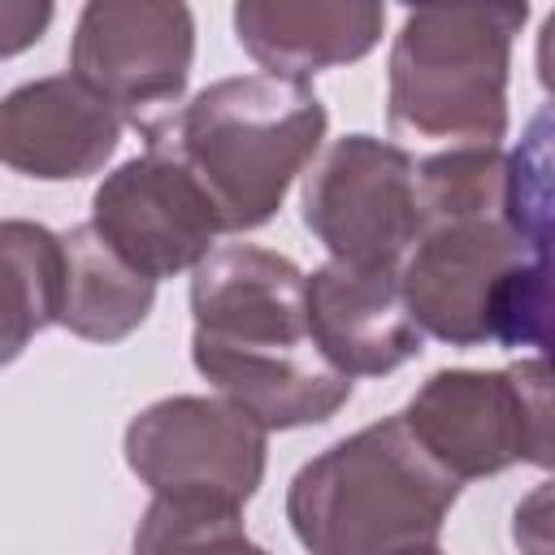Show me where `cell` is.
<instances>
[{
	"label": "cell",
	"instance_id": "1",
	"mask_svg": "<svg viewBox=\"0 0 555 555\" xmlns=\"http://www.w3.org/2000/svg\"><path fill=\"white\" fill-rule=\"evenodd\" d=\"M191 360L221 399L260 429H299L330 421L351 399L308 330V273L295 260L225 243L191 273Z\"/></svg>",
	"mask_w": 555,
	"mask_h": 555
},
{
	"label": "cell",
	"instance_id": "2",
	"mask_svg": "<svg viewBox=\"0 0 555 555\" xmlns=\"http://www.w3.org/2000/svg\"><path fill=\"white\" fill-rule=\"evenodd\" d=\"M325 104L308 82L243 74L204 87L147 130V152L173 156L208 195L225 234L264 225L325 139Z\"/></svg>",
	"mask_w": 555,
	"mask_h": 555
},
{
	"label": "cell",
	"instance_id": "3",
	"mask_svg": "<svg viewBox=\"0 0 555 555\" xmlns=\"http://www.w3.org/2000/svg\"><path fill=\"white\" fill-rule=\"evenodd\" d=\"M460 486L399 412L308 460L286 520L308 555H434Z\"/></svg>",
	"mask_w": 555,
	"mask_h": 555
},
{
	"label": "cell",
	"instance_id": "4",
	"mask_svg": "<svg viewBox=\"0 0 555 555\" xmlns=\"http://www.w3.org/2000/svg\"><path fill=\"white\" fill-rule=\"evenodd\" d=\"M529 4L412 9L390 48L386 117L399 139L499 147L507 134V65Z\"/></svg>",
	"mask_w": 555,
	"mask_h": 555
},
{
	"label": "cell",
	"instance_id": "5",
	"mask_svg": "<svg viewBox=\"0 0 555 555\" xmlns=\"http://www.w3.org/2000/svg\"><path fill=\"white\" fill-rule=\"evenodd\" d=\"M299 208L338 264L395 269L421 238L416 160L399 143L343 134L304 173Z\"/></svg>",
	"mask_w": 555,
	"mask_h": 555
},
{
	"label": "cell",
	"instance_id": "6",
	"mask_svg": "<svg viewBox=\"0 0 555 555\" xmlns=\"http://www.w3.org/2000/svg\"><path fill=\"white\" fill-rule=\"evenodd\" d=\"M269 429L230 399L173 395L126 425V464L152 499H195L238 507L264 477Z\"/></svg>",
	"mask_w": 555,
	"mask_h": 555
},
{
	"label": "cell",
	"instance_id": "7",
	"mask_svg": "<svg viewBox=\"0 0 555 555\" xmlns=\"http://www.w3.org/2000/svg\"><path fill=\"white\" fill-rule=\"evenodd\" d=\"M195 61V17L160 0H91L78 13L69 69L139 134L173 117Z\"/></svg>",
	"mask_w": 555,
	"mask_h": 555
},
{
	"label": "cell",
	"instance_id": "8",
	"mask_svg": "<svg viewBox=\"0 0 555 555\" xmlns=\"http://www.w3.org/2000/svg\"><path fill=\"white\" fill-rule=\"evenodd\" d=\"M525 264V243L507 217L425 225L399 282L421 334L451 347L494 338V304L507 278Z\"/></svg>",
	"mask_w": 555,
	"mask_h": 555
},
{
	"label": "cell",
	"instance_id": "9",
	"mask_svg": "<svg viewBox=\"0 0 555 555\" xmlns=\"http://www.w3.org/2000/svg\"><path fill=\"white\" fill-rule=\"evenodd\" d=\"M91 225L152 282L195 273L217 251L212 238L225 234L208 195L165 152L117 165L91 195Z\"/></svg>",
	"mask_w": 555,
	"mask_h": 555
},
{
	"label": "cell",
	"instance_id": "10",
	"mask_svg": "<svg viewBox=\"0 0 555 555\" xmlns=\"http://www.w3.org/2000/svg\"><path fill=\"white\" fill-rule=\"evenodd\" d=\"M507 156V221L525 243V264L499 291L494 343L555 360V104L529 117Z\"/></svg>",
	"mask_w": 555,
	"mask_h": 555
},
{
	"label": "cell",
	"instance_id": "11",
	"mask_svg": "<svg viewBox=\"0 0 555 555\" xmlns=\"http://www.w3.org/2000/svg\"><path fill=\"white\" fill-rule=\"evenodd\" d=\"M308 330L325 360L347 377H382L425 347L395 269L321 264L308 273Z\"/></svg>",
	"mask_w": 555,
	"mask_h": 555
},
{
	"label": "cell",
	"instance_id": "12",
	"mask_svg": "<svg viewBox=\"0 0 555 555\" xmlns=\"http://www.w3.org/2000/svg\"><path fill=\"white\" fill-rule=\"evenodd\" d=\"M121 126L117 108L74 74L35 78L0 104V160L43 182L87 178L117 152Z\"/></svg>",
	"mask_w": 555,
	"mask_h": 555
},
{
	"label": "cell",
	"instance_id": "13",
	"mask_svg": "<svg viewBox=\"0 0 555 555\" xmlns=\"http://www.w3.org/2000/svg\"><path fill=\"white\" fill-rule=\"evenodd\" d=\"M403 421L421 447L460 481L494 477L525 460L520 399L507 369H442L412 395Z\"/></svg>",
	"mask_w": 555,
	"mask_h": 555
},
{
	"label": "cell",
	"instance_id": "14",
	"mask_svg": "<svg viewBox=\"0 0 555 555\" xmlns=\"http://www.w3.org/2000/svg\"><path fill=\"white\" fill-rule=\"evenodd\" d=\"M386 9L364 0H243L234 4V35L243 52L273 78L304 82L308 74L360 61L382 39Z\"/></svg>",
	"mask_w": 555,
	"mask_h": 555
},
{
	"label": "cell",
	"instance_id": "15",
	"mask_svg": "<svg viewBox=\"0 0 555 555\" xmlns=\"http://www.w3.org/2000/svg\"><path fill=\"white\" fill-rule=\"evenodd\" d=\"M65 243V308L61 325L87 343H121L134 334L156 299V282L121 260L108 238L82 221L61 234Z\"/></svg>",
	"mask_w": 555,
	"mask_h": 555
},
{
	"label": "cell",
	"instance_id": "16",
	"mask_svg": "<svg viewBox=\"0 0 555 555\" xmlns=\"http://www.w3.org/2000/svg\"><path fill=\"white\" fill-rule=\"evenodd\" d=\"M0 269H4V360H17L22 347L61 325L65 308V243L35 221L0 225Z\"/></svg>",
	"mask_w": 555,
	"mask_h": 555
},
{
	"label": "cell",
	"instance_id": "17",
	"mask_svg": "<svg viewBox=\"0 0 555 555\" xmlns=\"http://www.w3.org/2000/svg\"><path fill=\"white\" fill-rule=\"evenodd\" d=\"M512 156L503 147H451L416 165L421 230L447 221L507 217Z\"/></svg>",
	"mask_w": 555,
	"mask_h": 555
},
{
	"label": "cell",
	"instance_id": "18",
	"mask_svg": "<svg viewBox=\"0 0 555 555\" xmlns=\"http://www.w3.org/2000/svg\"><path fill=\"white\" fill-rule=\"evenodd\" d=\"M134 555H269L243 529L238 507L195 499H152L139 529Z\"/></svg>",
	"mask_w": 555,
	"mask_h": 555
},
{
	"label": "cell",
	"instance_id": "19",
	"mask_svg": "<svg viewBox=\"0 0 555 555\" xmlns=\"http://www.w3.org/2000/svg\"><path fill=\"white\" fill-rule=\"evenodd\" d=\"M516 399H520V425H525V460L538 468H555V360L533 356L507 369Z\"/></svg>",
	"mask_w": 555,
	"mask_h": 555
},
{
	"label": "cell",
	"instance_id": "20",
	"mask_svg": "<svg viewBox=\"0 0 555 555\" xmlns=\"http://www.w3.org/2000/svg\"><path fill=\"white\" fill-rule=\"evenodd\" d=\"M512 542L520 555H555V477L538 481L512 512Z\"/></svg>",
	"mask_w": 555,
	"mask_h": 555
},
{
	"label": "cell",
	"instance_id": "21",
	"mask_svg": "<svg viewBox=\"0 0 555 555\" xmlns=\"http://www.w3.org/2000/svg\"><path fill=\"white\" fill-rule=\"evenodd\" d=\"M52 22V4H26V0H4L0 4V52L13 56L26 43H35L43 35V26Z\"/></svg>",
	"mask_w": 555,
	"mask_h": 555
},
{
	"label": "cell",
	"instance_id": "22",
	"mask_svg": "<svg viewBox=\"0 0 555 555\" xmlns=\"http://www.w3.org/2000/svg\"><path fill=\"white\" fill-rule=\"evenodd\" d=\"M538 82L555 100V9L546 13V22L538 30Z\"/></svg>",
	"mask_w": 555,
	"mask_h": 555
},
{
	"label": "cell",
	"instance_id": "23",
	"mask_svg": "<svg viewBox=\"0 0 555 555\" xmlns=\"http://www.w3.org/2000/svg\"><path fill=\"white\" fill-rule=\"evenodd\" d=\"M434 555H442V551H434Z\"/></svg>",
	"mask_w": 555,
	"mask_h": 555
}]
</instances>
